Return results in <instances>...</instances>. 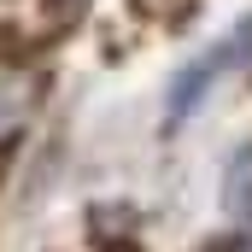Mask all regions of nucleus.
<instances>
[{"label":"nucleus","mask_w":252,"mask_h":252,"mask_svg":"<svg viewBox=\"0 0 252 252\" xmlns=\"http://www.w3.org/2000/svg\"><path fill=\"white\" fill-rule=\"evenodd\" d=\"M223 205L235 223H252V147H241L229 158V176H223Z\"/></svg>","instance_id":"nucleus-2"},{"label":"nucleus","mask_w":252,"mask_h":252,"mask_svg":"<svg viewBox=\"0 0 252 252\" xmlns=\"http://www.w3.org/2000/svg\"><path fill=\"white\" fill-rule=\"evenodd\" d=\"M247 59H252V18L241 24V30H235V35H223L211 53H199V59H193L188 70L170 82V124H182L193 106L205 100V88H211V82H223L229 70H241Z\"/></svg>","instance_id":"nucleus-1"}]
</instances>
